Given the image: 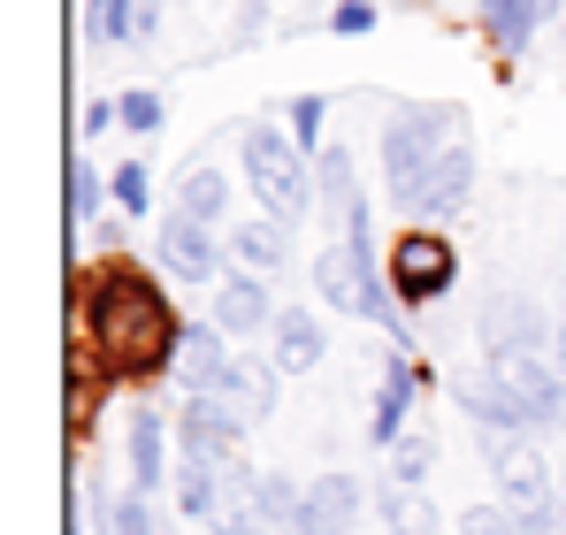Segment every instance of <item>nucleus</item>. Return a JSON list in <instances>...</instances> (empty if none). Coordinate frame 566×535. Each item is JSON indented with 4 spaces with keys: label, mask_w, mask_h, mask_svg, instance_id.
Returning a JSON list of instances; mask_svg holds the SVG:
<instances>
[{
    "label": "nucleus",
    "mask_w": 566,
    "mask_h": 535,
    "mask_svg": "<svg viewBox=\"0 0 566 535\" xmlns=\"http://www.w3.org/2000/svg\"><path fill=\"white\" fill-rule=\"evenodd\" d=\"M238 161H245V183H253V199L269 207V222H298L306 207H314V169H306V146L291 138V130H276V123H253L245 130V146H238Z\"/></svg>",
    "instance_id": "39448f33"
},
{
    "label": "nucleus",
    "mask_w": 566,
    "mask_h": 535,
    "mask_svg": "<svg viewBox=\"0 0 566 535\" xmlns=\"http://www.w3.org/2000/svg\"><path fill=\"white\" fill-rule=\"evenodd\" d=\"M107 535H161V528H154V497L130 490L123 505H107Z\"/></svg>",
    "instance_id": "cd10ccee"
},
{
    "label": "nucleus",
    "mask_w": 566,
    "mask_h": 535,
    "mask_svg": "<svg viewBox=\"0 0 566 535\" xmlns=\"http://www.w3.org/2000/svg\"><path fill=\"white\" fill-rule=\"evenodd\" d=\"M230 253H238L245 275H276V268L291 261V230L269 222V214H261V222H238V230H230Z\"/></svg>",
    "instance_id": "6ab92c4d"
},
{
    "label": "nucleus",
    "mask_w": 566,
    "mask_h": 535,
    "mask_svg": "<svg viewBox=\"0 0 566 535\" xmlns=\"http://www.w3.org/2000/svg\"><path fill=\"white\" fill-rule=\"evenodd\" d=\"M421 398V375H413V359L390 353L382 359V382H376V413H368V437H376L382 451L398 444V421H406V406Z\"/></svg>",
    "instance_id": "dca6fc26"
},
{
    "label": "nucleus",
    "mask_w": 566,
    "mask_h": 535,
    "mask_svg": "<svg viewBox=\"0 0 566 535\" xmlns=\"http://www.w3.org/2000/svg\"><path fill=\"white\" fill-rule=\"evenodd\" d=\"M154 253H161V268H169L177 283H214V268H222L214 230H207V222H191V214H169V222L154 230Z\"/></svg>",
    "instance_id": "9d476101"
},
{
    "label": "nucleus",
    "mask_w": 566,
    "mask_h": 535,
    "mask_svg": "<svg viewBox=\"0 0 566 535\" xmlns=\"http://www.w3.org/2000/svg\"><path fill=\"white\" fill-rule=\"evenodd\" d=\"M276 298H269V275H222L214 283V329H230V337H253V329H276Z\"/></svg>",
    "instance_id": "f8f14e48"
},
{
    "label": "nucleus",
    "mask_w": 566,
    "mask_h": 535,
    "mask_svg": "<svg viewBox=\"0 0 566 535\" xmlns=\"http://www.w3.org/2000/svg\"><path fill=\"white\" fill-rule=\"evenodd\" d=\"M115 123H123V99H93V107H85V138L115 130Z\"/></svg>",
    "instance_id": "72a5a7b5"
},
{
    "label": "nucleus",
    "mask_w": 566,
    "mask_h": 535,
    "mask_svg": "<svg viewBox=\"0 0 566 535\" xmlns=\"http://www.w3.org/2000/svg\"><path fill=\"white\" fill-rule=\"evenodd\" d=\"M360 505H368V490H360V474H314L306 482V521L298 535H353L360 528Z\"/></svg>",
    "instance_id": "9b49d317"
},
{
    "label": "nucleus",
    "mask_w": 566,
    "mask_h": 535,
    "mask_svg": "<svg viewBox=\"0 0 566 535\" xmlns=\"http://www.w3.org/2000/svg\"><path fill=\"white\" fill-rule=\"evenodd\" d=\"M482 466L497 482V505H513V513H552L559 505L552 466H544V451L528 444V429H482Z\"/></svg>",
    "instance_id": "423d86ee"
},
{
    "label": "nucleus",
    "mask_w": 566,
    "mask_h": 535,
    "mask_svg": "<svg viewBox=\"0 0 566 535\" xmlns=\"http://www.w3.org/2000/svg\"><path fill=\"white\" fill-rule=\"evenodd\" d=\"M99 199H107V183L93 177V161H70V214H77V222H93Z\"/></svg>",
    "instance_id": "7c9ffc66"
},
{
    "label": "nucleus",
    "mask_w": 566,
    "mask_h": 535,
    "mask_svg": "<svg viewBox=\"0 0 566 535\" xmlns=\"http://www.w3.org/2000/svg\"><path fill=\"white\" fill-rule=\"evenodd\" d=\"M276 359H230V375H222V390H214V398H230V406H238V413H245V429H253V421H269V413H276Z\"/></svg>",
    "instance_id": "a211bd4d"
},
{
    "label": "nucleus",
    "mask_w": 566,
    "mask_h": 535,
    "mask_svg": "<svg viewBox=\"0 0 566 535\" xmlns=\"http://www.w3.org/2000/svg\"><path fill=\"white\" fill-rule=\"evenodd\" d=\"M177 444H185V459H199V466H230L238 444H245V413H238L230 398H214V390H191L185 413H177Z\"/></svg>",
    "instance_id": "1a4fd4ad"
},
{
    "label": "nucleus",
    "mask_w": 566,
    "mask_h": 535,
    "mask_svg": "<svg viewBox=\"0 0 566 535\" xmlns=\"http://www.w3.org/2000/svg\"><path fill=\"white\" fill-rule=\"evenodd\" d=\"M169 482V421L154 406H130V490H161Z\"/></svg>",
    "instance_id": "f3484780"
},
{
    "label": "nucleus",
    "mask_w": 566,
    "mask_h": 535,
    "mask_svg": "<svg viewBox=\"0 0 566 535\" xmlns=\"http://www.w3.org/2000/svg\"><path fill=\"white\" fill-rule=\"evenodd\" d=\"M169 490H177V513H185V521H207V528H214V513H222V466L185 459V466L169 474Z\"/></svg>",
    "instance_id": "412c9836"
},
{
    "label": "nucleus",
    "mask_w": 566,
    "mask_h": 535,
    "mask_svg": "<svg viewBox=\"0 0 566 535\" xmlns=\"http://www.w3.org/2000/svg\"><path fill=\"white\" fill-rule=\"evenodd\" d=\"M253 535H276V528H253Z\"/></svg>",
    "instance_id": "e433bc0d"
},
{
    "label": "nucleus",
    "mask_w": 566,
    "mask_h": 535,
    "mask_svg": "<svg viewBox=\"0 0 566 535\" xmlns=\"http://www.w3.org/2000/svg\"><path fill=\"white\" fill-rule=\"evenodd\" d=\"M329 23H337V39H368V31H376V8H368V0H337Z\"/></svg>",
    "instance_id": "473e14b6"
},
{
    "label": "nucleus",
    "mask_w": 566,
    "mask_h": 535,
    "mask_svg": "<svg viewBox=\"0 0 566 535\" xmlns=\"http://www.w3.org/2000/svg\"><path fill=\"white\" fill-rule=\"evenodd\" d=\"M382 528L390 535H444V513H437L421 490H398V482H390V490H382Z\"/></svg>",
    "instance_id": "4be33fe9"
},
{
    "label": "nucleus",
    "mask_w": 566,
    "mask_h": 535,
    "mask_svg": "<svg viewBox=\"0 0 566 535\" xmlns=\"http://www.w3.org/2000/svg\"><path fill=\"white\" fill-rule=\"evenodd\" d=\"M474 337H482V353L505 359V353H544V345H559V322H544V306L528 298V291H482V306H474Z\"/></svg>",
    "instance_id": "0eeeda50"
},
{
    "label": "nucleus",
    "mask_w": 566,
    "mask_h": 535,
    "mask_svg": "<svg viewBox=\"0 0 566 535\" xmlns=\"http://www.w3.org/2000/svg\"><path fill=\"white\" fill-rule=\"evenodd\" d=\"M322 353H329V329L306 306H283L276 329H269V359H276L283 375H306V367H322Z\"/></svg>",
    "instance_id": "2eb2a0df"
},
{
    "label": "nucleus",
    "mask_w": 566,
    "mask_h": 535,
    "mask_svg": "<svg viewBox=\"0 0 566 535\" xmlns=\"http://www.w3.org/2000/svg\"><path fill=\"white\" fill-rule=\"evenodd\" d=\"M452 275H460L452 238H437V230H398V245H390V291H398V306H437V298L452 291Z\"/></svg>",
    "instance_id": "6e6552de"
},
{
    "label": "nucleus",
    "mask_w": 566,
    "mask_h": 535,
    "mask_svg": "<svg viewBox=\"0 0 566 535\" xmlns=\"http://www.w3.org/2000/svg\"><path fill=\"white\" fill-rule=\"evenodd\" d=\"M85 39L93 46H130L138 39V0H93L85 8Z\"/></svg>",
    "instance_id": "5701e85b"
},
{
    "label": "nucleus",
    "mask_w": 566,
    "mask_h": 535,
    "mask_svg": "<svg viewBox=\"0 0 566 535\" xmlns=\"http://www.w3.org/2000/svg\"><path fill=\"white\" fill-rule=\"evenodd\" d=\"M468 107L460 99H398L382 115V183H390V207L398 214H421L429 207V183L444 177V161L468 146Z\"/></svg>",
    "instance_id": "f03ea898"
},
{
    "label": "nucleus",
    "mask_w": 566,
    "mask_h": 535,
    "mask_svg": "<svg viewBox=\"0 0 566 535\" xmlns=\"http://www.w3.org/2000/svg\"><path fill=\"white\" fill-rule=\"evenodd\" d=\"M322 115H329V99H322V92H298V99L283 107V123H291V138H298V146H322Z\"/></svg>",
    "instance_id": "bb28decb"
},
{
    "label": "nucleus",
    "mask_w": 566,
    "mask_h": 535,
    "mask_svg": "<svg viewBox=\"0 0 566 535\" xmlns=\"http://www.w3.org/2000/svg\"><path fill=\"white\" fill-rule=\"evenodd\" d=\"M552 15H559V0H482V8H474V23H482V39H490L497 54H528Z\"/></svg>",
    "instance_id": "ddd939ff"
},
{
    "label": "nucleus",
    "mask_w": 566,
    "mask_h": 535,
    "mask_svg": "<svg viewBox=\"0 0 566 535\" xmlns=\"http://www.w3.org/2000/svg\"><path fill=\"white\" fill-rule=\"evenodd\" d=\"M85 329H93V359L107 382H154V375H169L177 367V337H185V322L161 298V283L138 275V268H123V261L99 268Z\"/></svg>",
    "instance_id": "f257e3e1"
},
{
    "label": "nucleus",
    "mask_w": 566,
    "mask_h": 535,
    "mask_svg": "<svg viewBox=\"0 0 566 535\" xmlns=\"http://www.w3.org/2000/svg\"><path fill=\"white\" fill-rule=\"evenodd\" d=\"M222 207H230V177L214 169V161H191L185 177H177V214H191V222H222Z\"/></svg>",
    "instance_id": "aec40b11"
},
{
    "label": "nucleus",
    "mask_w": 566,
    "mask_h": 535,
    "mask_svg": "<svg viewBox=\"0 0 566 535\" xmlns=\"http://www.w3.org/2000/svg\"><path fill=\"white\" fill-rule=\"evenodd\" d=\"M169 123V107H161V92H123V130H138V138H154Z\"/></svg>",
    "instance_id": "c85d7f7f"
},
{
    "label": "nucleus",
    "mask_w": 566,
    "mask_h": 535,
    "mask_svg": "<svg viewBox=\"0 0 566 535\" xmlns=\"http://www.w3.org/2000/svg\"><path fill=\"white\" fill-rule=\"evenodd\" d=\"M429 466H437V444H429V437H398V444H390V482H398V490H421Z\"/></svg>",
    "instance_id": "a878e982"
},
{
    "label": "nucleus",
    "mask_w": 566,
    "mask_h": 535,
    "mask_svg": "<svg viewBox=\"0 0 566 535\" xmlns=\"http://www.w3.org/2000/svg\"><path fill=\"white\" fill-rule=\"evenodd\" d=\"M154 31H161V0H138V39H130V46H146Z\"/></svg>",
    "instance_id": "f704fd0d"
},
{
    "label": "nucleus",
    "mask_w": 566,
    "mask_h": 535,
    "mask_svg": "<svg viewBox=\"0 0 566 535\" xmlns=\"http://www.w3.org/2000/svg\"><path fill=\"white\" fill-rule=\"evenodd\" d=\"M107 191H115L130 214H146V199H154V177H146V161H123V169L107 177Z\"/></svg>",
    "instance_id": "c756f323"
},
{
    "label": "nucleus",
    "mask_w": 566,
    "mask_h": 535,
    "mask_svg": "<svg viewBox=\"0 0 566 535\" xmlns=\"http://www.w3.org/2000/svg\"><path fill=\"white\" fill-rule=\"evenodd\" d=\"M306 275H314V291H322V298H329L337 314H360V322H376V329H390V337H398V353L413 345V329L398 322V291H390V261H368V253H353V245H337V238H329V245L314 253V268H306Z\"/></svg>",
    "instance_id": "20e7f679"
},
{
    "label": "nucleus",
    "mask_w": 566,
    "mask_h": 535,
    "mask_svg": "<svg viewBox=\"0 0 566 535\" xmlns=\"http://www.w3.org/2000/svg\"><path fill=\"white\" fill-rule=\"evenodd\" d=\"M460 535H521V521H513V505H468Z\"/></svg>",
    "instance_id": "2f4dec72"
},
{
    "label": "nucleus",
    "mask_w": 566,
    "mask_h": 535,
    "mask_svg": "<svg viewBox=\"0 0 566 535\" xmlns=\"http://www.w3.org/2000/svg\"><path fill=\"white\" fill-rule=\"evenodd\" d=\"M261 521H269L276 535H298V521H306V482L269 474V490H261Z\"/></svg>",
    "instance_id": "b1692460"
},
{
    "label": "nucleus",
    "mask_w": 566,
    "mask_h": 535,
    "mask_svg": "<svg viewBox=\"0 0 566 535\" xmlns=\"http://www.w3.org/2000/svg\"><path fill=\"white\" fill-rule=\"evenodd\" d=\"M230 329H214V322H185V337H177V382L191 390H222V375H230V345H222Z\"/></svg>",
    "instance_id": "4468645a"
},
{
    "label": "nucleus",
    "mask_w": 566,
    "mask_h": 535,
    "mask_svg": "<svg viewBox=\"0 0 566 535\" xmlns=\"http://www.w3.org/2000/svg\"><path fill=\"white\" fill-rule=\"evenodd\" d=\"M460 406L474 413V429H566V367L544 353H505L460 382Z\"/></svg>",
    "instance_id": "7ed1b4c3"
},
{
    "label": "nucleus",
    "mask_w": 566,
    "mask_h": 535,
    "mask_svg": "<svg viewBox=\"0 0 566 535\" xmlns=\"http://www.w3.org/2000/svg\"><path fill=\"white\" fill-rule=\"evenodd\" d=\"M559 367H566V314H559Z\"/></svg>",
    "instance_id": "c9c22d12"
},
{
    "label": "nucleus",
    "mask_w": 566,
    "mask_h": 535,
    "mask_svg": "<svg viewBox=\"0 0 566 535\" xmlns=\"http://www.w3.org/2000/svg\"><path fill=\"white\" fill-rule=\"evenodd\" d=\"M314 177H322V199H329L337 214H353V207H360V177H353V154H345V146H322Z\"/></svg>",
    "instance_id": "393cba45"
}]
</instances>
